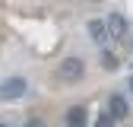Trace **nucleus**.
I'll return each mask as SVG.
<instances>
[{
    "label": "nucleus",
    "instance_id": "f03ea898",
    "mask_svg": "<svg viewBox=\"0 0 133 127\" xmlns=\"http://www.w3.org/2000/svg\"><path fill=\"white\" fill-rule=\"evenodd\" d=\"M82 73H86V67H82L79 57H66L60 63V76L66 79V83H76V79H82Z\"/></svg>",
    "mask_w": 133,
    "mask_h": 127
},
{
    "label": "nucleus",
    "instance_id": "f257e3e1",
    "mask_svg": "<svg viewBox=\"0 0 133 127\" xmlns=\"http://www.w3.org/2000/svg\"><path fill=\"white\" fill-rule=\"evenodd\" d=\"M29 92V83L22 76H6V79H0V102H16V99H22V95Z\"/></svg>",
    "mask_w": 133,
    "mask_h": 127
},
{
    "label": "nucleus",
    "instance_id": "20e7f679",
    "mask_svg": "<svg viewBox=\"0 0 133 127\" xmlns=\"http://www.w3.org/2000/svg\"><path fill=\"white\" fill-rule=\"evenodd\" d=\"M66 127H86L89 124V111L82 108V105H73V108H66Z\"/></svg>",
    "mask_w": 133,
    "mask_h": 127
},
{
    "label": "nucleus",
    "instance_id": "0eeeda50",
    "mask_svg": "<svg viewBox=\"0 0 133 127\" xmlns=\"http://www.w3.org/2000/svg\"><path fill=\"white\" fill-rule=\"evenodd\" d=\"M102 67H105V70H117V57H114L111 51H105V54H102Z\"/></svg>",
    "mask_w": 133,
    "mask_h": 127
},
{
    "label": "nucleus",
    "instance_id": "6e6552de",
    "mask_svg": "<svg viewBox=\"0 0 133 127\" xmlns=\"http://www.w3.org/2000/svg\"><path fill=\"white\" fill-rule=\"evenodd\" d=\"M95 127H114V118H111L108 111H105V115H98V121H95Z\"/></svg>",
    "mask_w": 133,
    "mask_h": 127
},
{
    "label": "nucleus",
    "instance_id": "1a4fd4ad",
    "mask_svg": "<svg viewBox=\"0 0 133 127\" xmlns=\"http://www.w3.org/2000/svg\"><path fill=\"white\" fill-rule=\"evenodd\" d=\"M25 127H48V124H44L41 118H29V121H25Z\"/></svg>",
    "mask_w": 133,
    "mask_h": 127
},
{
    "label": "nucleus",
    "instance_id": "423d86ee",
    "mask_svg": "<svg viewBox=\"0 0 133 127\" xmlns=\"http://www.w3.org/2000/svg\"><path fill=\"white\" fill-rule=\"evenodd\" d=\"M108 29L114 32V35H124V32H127V19L117 16V13H111V16H108Z\"/></svg>",
    "mask_w": 133,
    "mask_h": 127
},
{
    "label": "nucleus",
    "instance_id": "7ed1b4c3",
    "mask_svg": "<svg viewBox=\"0 0 133 127\" xmlns=\"http://www.w3.org/2000/svg\"><path fill=\"white\" fill-rule=\"evenodd\" d=\"M108 115H111L114 121H124V118L130 115V108H127V99H124V95L114 92L111 99H108Z\"/></svg>",
    "mask_w": 133,
    "mask_h": 127
},
{
    "label": "nucleus",
    "instance_id": "9b49d317",
    "mask_svg": "<svg viewBox=\"0 0 133 127\" xmlns=\"http://www.w3.org/2000/svg\"><path fill=\"white\" fill-rule=\"evenodd\" d=\"M0 127H10V124H0Z\"/></svg>",
    "mask_w": 133,
    "mask_h": 127
},
{
    "label": "nucleus",
    "instance_id": "9d476101",
    "mask_svg": "<svg viewBox=\"0 0 133 127\" xmlns=\"http://www.w3.org/2000/svg\"><path fill=\"white\" fill-rule=\"evenodd\" d=\"M130 89H133V76H130Z\"/></svg>",
    "mask_w": 133,
    "mask_h": 127
},
{
    "label": "nucleus",
    "instance_id": "39448f33",
    "mask_svg": "<svg viewBox=\"0 0 133 127\" xmlns=\"http://www.w3.org/2000/svg\"><path fill=\"white\" fill-rule=\"evenodd\" d=\"M89 35H92L95 45H105V41H108V26L98 22V19H92V22H89Z\"/></svg>",
    "mask_w": 133,
    "mask_h": 127
}]
</instances>
